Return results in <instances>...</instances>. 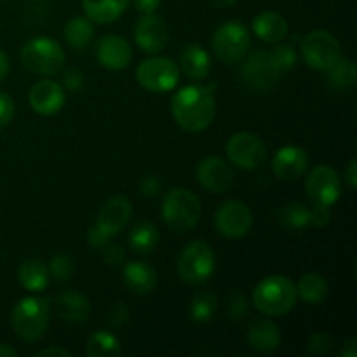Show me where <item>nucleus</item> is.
Listing matches in <instances>:
<instances>
[{"mask_svg": "<svg viewBox=\"0 0 357 357\" xmlns=\"http://www.w3.org/2000/svg\"><path fill=\"white\" fill-rule=\"evenodd\" d=\"M171 114L181 129L201 132L216 115L215 86H185L171 100Z\"/></svg>", "mask_w": 357, "mask_h": 357, "instance_id": "f257e3e1", "label": "nucleus"}, {"mask_svg": "<svg viewBox=\"0 0 357 357\" xmlns=\"http://www.w3.org/2000/svg\"><path fill=\"white\" fill-rule=\"evenodd\" d=\"M51 321V300L42 296H26L14 305L10 324L14 333L26 344L42 340Z\"/></svg>", "mask_w": 357, "mask_h": 357, "instance_id": "f03ea898", "label": "nucleus"}, {"mask_svg": "<svg viewBox=\"0 0 357 357\" xmlns=\"http://www.w3.org/2000/svg\"><path fill=\"white\" fill-rule=\"evenodd\" d=\"M296 286L284 275H268L255 286L253 303L264 316H284L296 305Z\"/></svg>", "mask_w": 357, "mask_h": 357, "instance_id": "7ed1b4c3", "label": "nucleus"}, {"mask_svg": "<svg viewBox=\"0 0 357 357\" xmlns=\"http://www.w3.org/2000/svg\"><path fill=\"white\" fill-rule=\"evenodd\" d=\"M202 206L197 195L188 188H171L162 202V218L173 232L185 234L197 227Z\"/></svg>", "mask_w": 357, "mask_h": 357, "instance_id": "20e7f679", "label": "nucleus"}, {"mask_svg": "<svg viewBox=\"0 0 357 357\" xmlns=\"http://www.w3.org/2000/svg\"><path fill=\"white\" fill-rule=\"evenodd\" d=\"M66 56L61 45L51 37H35L21 47V63L38 75H56L65 68Z\"/></svg>", "mask_w": 357, "mask_h": 357, "instance_id": "39448f33", "label": "nucleus"}, {"mask_svg": "<svg viewBox=\"0 0 357 357\" xmlns=\"http://www.w3.org/2000/svg\"><path fill=\"white\" fill-rule=\"evenodd\" d=\"M178 274L187 284H204L216 271V255L204 241H194L187 244L176 261Z\"/></svg>", "mask_w": 357, "mask_h": 357, "instance_id": "423d86ee", "label": "nucleus"}, {"mask_svg": "<svg viewBox=\"0 0 357 357\" xmlns=\"http://www.w3.org/2000/svg\"><path fill=\"white\" fill-rule=\"evenodd\" d=\"M303 61L309 68L317 72H328L333 65H337L342 56V45L333 33L324 30H314L302 38L300 44Z\"/></svg>", "mask_w": 357, "mask_h": 357, "instance_id": "0eeeda50", "label": "nucleus"}, {"mask_svg": "<svg viewBox=\"0 0 357 357\" xmlns=\"http://www.w3.org/2000/svg\"><path fill=\"white\" fill-rule=\"evenodd\" d=\"M250 31L241 21H225L213 33V52L220 61L234 65L246 58L250 49Z\"/></svg>", "mask_w": 357, "mask_h": 357, "instance_id": "6e6552de", "label": "nucleus"}, {"mask_svg": "<svg viewBox=\"0 0 357 357\" xmlns=\"http://www.w3.org/2000/svg\"><path fill=\"white\" fill-rule=\"evenodd\" d=\"M136 80L150 93H167L180 82V70L171 58L153 56L139 63L136 68Z\"/></svg>", "mask_w": 357, "mask_h": 357, "instance_id": "1a4fd4ad", "label": "nucleus"}, {"mask_svg": "<svg viewBox=\"0 0 357 357\" xmlns=\"http://www.w3.org/2000/svg\"><path fill=\"white\" fill-rule=\"evenodd\" d=\"M225 152L230 162L241 169H257L267 160V146L264 139L248 131L230 136Z\"/></svg>", "mask_w": 357, "mask_h": 357, "instance_id": "9d476101", "label": "nucleus"}, {"mask_svg": "<svg viewBox=\"0 0 357 357\" xmlns=\"http://www.w3.org/2000/svg\"><path fill=\"white\" fill-rule=\"evenodd\" d=\"M253 225L251 209L237 199H229L215 213V227L225 239H241Z\"/></svg>", "mask_w": 357, "mask_h": 357, "instance_id": "9b49d317", "label": "nucleus"}, {"mask_svg": "<svg viewBox=\"0 0 357 357\" xmlns=\"http://www.w3.org/2000/svg\"><path fill=\"white\" fill-rule=\"evenodd\" d=\"M305 190L312 204L331 208L342 197L340 176H338V173L333 167L317 166L307 176Z\"/></svg>", "mask_w": 357, "mask_h": 357, "instance_id": "f8f14e48", "label": "nucleus"}, {"mask_svg": "<svg viewBox=\"0 0 357 357\" xmlns=\"http://www.w3.org/2000/svg\"><path fill=\"white\" fill-rule=\"evenodd\" d=\"M239 77L246 86L255 91H271L279 82L281 75L272 68L267 51H255L241 65Z\"/></svg>", "mask_w": 357, "mask_h": 357, "instance_id": "ddd939ff", "label": "nucleus"}, {"mask_svg": "<svg viewBox=\"0 0 357 357\" xmlns=\"http://www.w3.org/2000/svg\"><path fill=\"white\" fill-rule=\"evenodd\" d=\"M166 21L159 14H143L135 26L136 45L146 54H159L167 45Z\"/></svg>", "mask_w": 357, "mask_h": 357, "instance_id": "4468645a", "label": "nucleus"}, {"mask_svg": "<svg viewBox=\"0 0 357 357\" xmlns=\"http://www.w3.org/2000/svg\"><path fill=\"white\" fill-rule=\"evenodd\" d=\"M197 181L211 194H223L234 185V171L222 157L209 155L199 162Z\"/></svg>", "mask_w": 357, "mask_h": 357, "instance_id": "2eb2a0df", "label": "nucleus"}, {"mask_svg": "<svg viewBox=\"0 0 357 357\" xmlns=\"http://www.w3.org/2000/svg\"><path fill=\"white\" fill-rule=\"evenodd\" d=\"M96 58L103 68L112 72H121L131 65L132 49L121 35H105L96 44Z\"/></svg>", "mask_w": 357, "mask_h": 357, "instance_id": "dca6fc26", "label": "nucleus"}, {"mask_svg": "<svg viewBox=\"0 0 357 357\" xmlns=\"http://www.w3.org/2000/svg\"><path fill=\"white\" fill-rule=\"evenodd\" d=\"M28 101H30L31 110L37 112L38 115H54L65 107L66 94L58 82L44 79L31 86Z\"/></svg>", "mask_w": 357, "mask_h": 357, "instance_id": "f3484780", "label": "nucleus"}, {"mask_svg": "<svg viewBox=\"0 0 357 357\" xmlns=\"http://www.w3.org/2000/svg\"><path fill=\"white\" fill-rule=\"evenodd\" d=\"M309 167V155L302 146L286 145L275 152L272 169L282 181H296L305 174Z\"/></svg>", "mask_w": 357, "mask_h": 357, "instance_id": "a211bd4d", "label": "nucleus"}, {"mask_svg": "<svg viewBox=\"0 0 357 357\" xmlns=\"http://www.w3.org/2000/svg\"><path fill=\"white\" fill-rule=\"evenodd\" d=\"M132 215V204L128 197L124 195H115V197L108 199L103 206H101L100 213H98L96 225L101 230L108 234L110 237H115L131 220Z\"/></svg>", "mask_w": 357, "mask_h": 357, "instance_id": "6ab92c4d", "label": "nucleus"}, {"mask_svg": "<svg viewBox=\"0 0 357 357\" xmlns=\"http://www.w3.org/2000/svg\"><path fill=\"white\" fill-rule=\"evenodd\" d=\"M246 338L250 347L258 354H272L281 345V331L274 321L257 319L248 326Z\"/></svg>", "mask_w": 357, "mask_h": 357, "instance_id": "aec40b11", "label": "nucleus"}, {"mask_svg": "<svg viewBox=\"0 0 357 357\" xmlns=\"http://www.w3.org/2000/svg\"><path fill=\"white\" fill-rule=\"evenodd\" d=\"M122 281L135 295H149L157 286V272L146 261H129L122 271Z\"/></svg>", "mask_w": 357, "mask_h": 357, "instance_id": "412c9836", "label": "nucleus"}, {"mask_svg": "<svg viewBox=\"0 0 357 357\" xmlns=\"http://www.w3.org/2000/svg\"><path fill=\"white\" fill-rule=\"evenodd\" d=\"M253 31L267 44H279L288 35V21L275 10H264L253 17Z\"/></svg>", "mask_w": 357, "mask_h": 357, "instance_id": "4be33fe9", "label": "nucleus"}, {"mask_svg": "<svg viewBox=\"0 0 357 357\" xmlns=\"http://www.w3.org/2000/svg\"><path fill=\"white\" fill-rule=\"evenodd\" d=\"M56 312L66 323H84L89 317L91 302L82 293L66 291L56 300Z\"/></svg>", "mask_w": 357, "mask_h": 357, "instance_id": "5701e85b", "label": "nucleus"}, {"mask_svg": "<svg viewBox=\"0 0 357 357\" xmlns=\"http://www.w3.org/2000/svg\"><path fill=\"white\" fill-rule=\"evenodd\" d=\"M132 0H82L86 16L93 23L108 24L126 13Z\"/></svg>", "mask_w": 357, "mask_h": 357, "instance_id": "b1692460", "label": "nucleus"}, {"mask_svg": "<svg viewBox=\"0 0 357 357\" xmlns=\"http://www.w3.org/2000/svg\"><path fill=\"white\" fill-rule=\"evenodd\" d=\"M180 65L185 75L194 80H204L211 72V58L208 51L197 44L185 45L180 54Z\"/></svg>", "mask_w": 357, "mask_h": 357, "instance_id": "393cba45", "label": "nucleus"}, {"mask_svg": "<svg viewBox=\"0 0 357 357\" xmlns=\"http://www.w3.org/2000/svg\"><path fill=\"white\" fill-rule=\"evenodd\" d=\"M49 268L38 258H28L26 261H23L17 271V279H20V284L23 286L26 291L30 293H42L45 291V288L49 286Z\"/></svg>", "mask_w": 357, "mask_h": 357, "instance_id": "a878e982", "label": "nucleus"}, {"mask_svg": "<svg viewBox=\"0 0 357 357\" xmlns=\"http://www.w3.org/2000/svg\"><path fill=\"white\" fill-rule=\"evenodd\" d=\"M296 286V295L302 298L303 302L309 305H319L326 300L328 293H330V286L324 275L317 274V272H307L300 278Z\"/></svg>", "mask_w": 357, "mask_h": 357, "instance_id": "bb28decb", "label": "nucleus"}, {"mask_svg": "<svg viewBox=\"0 0 357 357\" xmlns=\"http://www.w3.org/2000/svg\"><path fill=\"white\" fill-rule=\"evenodd\" d=\"M63 35H65V40L68 42L70 47L75 49L77 52H82L93 42L94 24L87 16H75L65 24Z\"/></svg>", "mask_w": 357, "mask_h": 357, "instance_id": "cd10ccee", "label": "nucleus"}, {"mask_svg": "<svg viewBox=\"0 0 357 357\" xmlns=\"http://www.w3.org/2000/svg\"><path fill=\"white\" fill-rule=\"evenodd\" d=\"M159 241V229L150 222H138L129 232V246L138 255H149L155 251Z\"/></svg>", "mask_w": 357, "mask_h": 357, "instance_id": "c85d7f7f", "label": "nucleus"}, {"mask_svg": "<svg viewBox=\"0 0 357 357\" xmlns=\"http://www.w3.org/2000/svg\"><path fill=\"white\" fill-rule=\"evenodd\" d=\"M86 352L89 357H119L122 356V347L119 338L112 331H94L87 338Z\"/></svg>", "mask_w": 357, "mask_h": 357, "instance_id": "c756f323", "label": "nucleus"}, {"mask_svg": "<svg viewBox=\"0 0 357 357\" xmlns=\"http://www.w3.org/2000/svg\"><path fill=\"white\" fill-rule=\"evenodd\" d=\"M326 73L328 86L335 91H349L357 84V68L352 59L342 58Z\"/></svg>", "mask_w": 357, "mask_h": 357, "instance_id": "7c9ffc66", "label": "nucleus"}, {"mask_svg": "<svg viewBox=\"0 0 357 357\" xmlns=\"http://www.w3.org/2000/svg\"><path fill=\"white\" fill-rule=\"evenodd\" d=\"M278 222L289 230H305L310 225V209L302 202H288L278 211Z\"/></svg>", "mask_w": 357, "mask_h": 357, "instance_id": "2f4dec72", "label": "nucleus"}, {"mask_svg": "<svg viewBox=\"0 0 357 357\" xmlns=\"http://www.w3.org/2000/svg\"><path fill=\"white\" fill-rule=\"evenodd\" d=\"M216 310H218V298L209 291H199L192 298L190 307H188V316L194 323L204 324L215 317Z\"/></svg>", "mask_w": 357, "mask_h": 357, "instance_id": "473e14b6", "label": "nucleus"}, {"mask_svg": "<svg viewBox=\"0 0 357 357\" xmlns=\"http://www.w3.org/2000/svg\"><path fill=\"white\" fill-rule=\"evenodd\" d=\"M267 56L272 68H274L279 75L295 68L296 61H298V54H296L295 47L288 44L275 45L272 51H267Z\"/></svg>", "mask_w": 357, "mask_h": 357, "instance_id": "72a5a7b5", "label": "nucleus"}, {"mask_svg": "<svg viewBox=\"0 0 357 357\" xmlns=\"http://www.w3.org/2000/svg\"><path fill=\"white\" fill-rule=\"evenodd\" d=\"M49 275L56 279V281L66 282L73 278V272H75V261L70 255L59 253L56 257L51 258L47 265Z\"/></svg>", "mask_w": 357, "mask_h": 357, "instance_id": "f704fd0d", "label": "nucleus"}, {"mask_svg": "<svg viewBox=\"0 0 357 357\" xmlns=\"http://www.w3.org/2000/svg\"><path fill=\"white\" fill-rule=\"evenodd\" d=\"M250 303H248L246 295L243 291H234L229 298V307H227V316L234 323H239L248 316Z\"/></svg>", "mask_w": 357, "mask_h": 357, "instance_id": "c9c22d12", "label": "nucleus"}, {"mask_svg": "<svg viewBox=\"0 0 357 357\" xmlns=\"http://www.w3.org/2000/svg\"><path fill=\"white\" fill-rule=\"evenodd\" d=\"M333 347V340L326 333H314L307 340V351L312 356H326Z\"/></svg>", "mask_w": 357, "mask_h": 357, "instance_id": "e433bc0d", "label": "nucleus"}, {"mask_svg": "<svg viewBox=\"0 0 357 357\" xmlns=\"http://www.w3.org/2000/svg\"><path fill=\"white\" fill-rule=\"evenodd\" d=\"M105 321L110 328H122L129 321V310L122 302H114L107 310Z\"/></svg>", "mask_w": 357, "mask_h": 357, "instance_id": "4c0bfd02", "label": "nucleus"}, {"mask_svg": "<svg viewBox=\"0 0 357 357\" xmlns=\"http://www.w3.org/2000/svg\"><path fill=\"white\" fill-rule=\"evenodd\" d=\"M101 257H103L105 264L108 265H114V267H117V265H122L126 260V251L122 250L119 244L115 243H108L107 246L101 248Z\"/></svg>", "mask_w": 357, "mask_h": 357, "instance_id": "58836bf2", "label": "nucleus"}, {"mask_svg": "<svg viewBox=\"0 0 357 357\" xmlns=\"http://www.w3.org/2000/svg\"><path fill=\"white\" fill-rule=\"evenodd\" d=\"M14 117V101L7 93L0 91V131L10 124Z\"/></svg>", "mask_w": 357, "mask_h": 357, "instance_id": "ea45409f", "label": "nucleus"}, {"mask_svg": "<svg viewBox=\"0 0 357 357\" xmlns=\"http://www.w3.org/2000/svg\"><path fill=\"white\" fill-rule=\"evenodd\" d=\"M63 82H65L66 89L72 91V93H77V91L82 89L84 84H86V77H84V73L80 72V70L68 68L63 73Z\"/></svg>", "mask_w": 357, "mask_h": 357, "instance_id": "a19ab883", "label": "nucleus"}, {"mask_svg": "<svg viewBox=\"0 0 357 357\" xmlns=\"http://www.w3.org/2000/svg\"><path fill=\"white\" fill-rule=\"evenodd\" d=\"M110 241L112 237L108 236L105 230H101L96 223H94V225L89 229V232H87V243H89V246L94 248V250H101V248L107 246Z\"/></svg>", "mask_w": 357, "mask_h": 357, "instance_id": "79ce46f5", "label": "nucleus"}, {"mask_svg": "<svg viewBox=\"0 0 357 357\" xmlns=\"http://www.w3.org/2000/svg\"><path fill=\"white\" fill-rule=\"evenodd\" d=\"M331 222V211L326 206L314 204V208L310 209V225L316 227H326Z\"/></svg>", "mask_w": 357, "mask_h": 357, "instance_id": "37998d69", "label": "nucleus"}, {"mask_svg": "<svg viewBox=\"0 0 357 357\" xmlns=\"http://www.w3.org/2000/svg\"><path fill=\"white\" fill-rule=\"evenodd\" d=\"M160 190V180L155 174H146L143 176V180L139 181V192L145 197H155Z\"/></svg>", "mask_w": 357, "mask_h": 357, "instance_id": "c03bdc74", "label": "nucleus"}, {"mask_svg": "<svg viewBox=\"0 0 357 357\" xmlns=\"http://www.w3.org/2000/svg\"><path fill=\"white\" fill-rule=\"evenodd\" d=\"M162 0H135V7L142 14H152L160 7Z\"/></svg>", "mask_w": 357, "mask_h": 357, "instance_id": "a18cd8bd", "label": "nucleus"}, {"mask_svg": "<svg viewBox=\"0 0 357 357\" xmlns=\"http://www.w3.org/2000/svg\"><path fill=\"white\" fill-rule=\"evenodd\" d=\"M345 180H347L351 190H356L357 188V160H356V157H352V159L349 160L347 171H345Z\"/></svg>", "mask_w": 357, "mask_h": 357, "instance_id": "49530a36", "label": "nucleus"}, {"mask_svg": "<svg viewBox=\"0 0 357 357\" xmlns=\"http://www.w3.org/2000/svg\"><path fill=\"white\" fill-rule=\"evenodd\" d=\"M342 357H357V340L354 337L349 338L342 347Z\"/></svg>", "mask_w": 357, "mask_h": 357, "instance_id": "de8ad7c7", "label": "nucleus"}, {"mask_svg": "<svg viewBox=\"0 0 357 357\" xmlns=\"http://www.w3.org/2000/svg\"><path fill=\"white\" fill-rule=\"evenodd\" d=\"M35 356H37V357H44V356H66V357H72V352L66 351V349H63V347H47V349H44V351L37 352V354H35Z\"/></svg>", "mask_w": 357, "mask_h": 357, "instance_id": "09e8293b", "label": "nucleus"}, {"mask_svg": "<svg viewBox=\"0 0 357 357\" xmlns=\"http://www.w3.org/2000/svg\"><path fill=\"white\" fill-rule=\"evenodd\" d=\"M9 56H7V52L3 51V49H0V82H2L7 77V73H9Z\"/></svg>", "mask_w": 357, "mask_h": 357, "instance_id": "8fccbe9b", "label": "nucleus"}, {"mask_svg": "<svg viewBox=\"0 0 357 357\" xmlns=\"http://www.w3.org/2000/svg\"><path fill=\"white\" fill-rule=\"evenodd\" d=\"M0 357H17V351L9 345L0 344Z\"/></svg>", "mask_w": 357, "mask_h": 357, "instance_id": "3c124183", "label": "nucleus"}, {"mask_svg": "<svg viewBox=\"0 0 357 357\" xmlns=\"http://www.w3.org/2000/svg\"><path fill=\"white\" fill-rule=\"evenodd\" d=\"M209 2L216 7H230V6H234L237 0H209Z\"/></svg>", "mask_w": 357, "mask_h": 357, "instance_id": "603ef678", "label": "nucleus"}]
</instances>
